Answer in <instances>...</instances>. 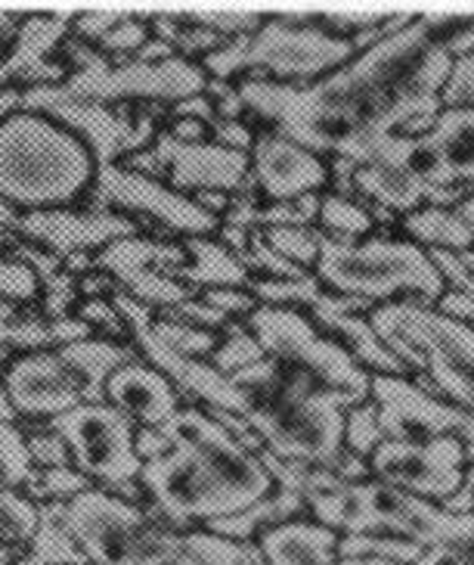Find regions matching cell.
<instances>
[{
  "instance_id": "cell-1",
  "label": "cell",
  "mask_w": 474,
  "mask_h": 565,
  "mask_svg": "<svg viewBox=\"0 0 474 565\" xmlns=\"http://www.w3.org/2000/svg\"><path fill=\"white\" fill-rule=\"evenodd\" d=\"M453 56L416 19L385 34L338 72L313 84L236 82L246 118L273 128L316 156H342L369 137L400 134L409 121H434Z\"/></svg>"
},
{
  "instance_id": "cell-2",
  "label": "cell",
  "mask_w": 474,
  "mask_h": 565,
  "mask_svg": "<svg viewBox=\"0 0 474 565\" xmlns=\"http://www.w3.org/2000/svg\"><path fill=\"white\" fill-rule=\"evenodd\" d=\"M171 450L140 469L152 513L174 532H196L248 510L277 484L261 457L243 448L205 407L186 404L162 426Z\"/></svg>"
},
{
  "instance_id": "cell-3",
  "label": "cell",
  "mask_w": 474,
  "mask_h": 565,
  "mask_svg": "<svg viewBox=\"0 0 474 565\" xmlns=\"http://www.w3.org/2000/svg\"><path fill=\"white\" fill-rule=\"evenodd\" d=\"M246 392V423L267 454L294 463L332 469L344 450V411L351 398L335 395L308 373L270 358L229 376Z\"/></svg>"
},
{
  "instance_id": "cell-4",
  "label": "cell",
  "mask_w": 474,
  "mask_h": 565,
  "mask_svg": "<svg viewBox=\"0 0 474 565\" xmlns=\"http://www.w3.org/2000/svg\"><path fill=\"white\" fill-rule=\"evenodd\" d=\"M94 265L109 274L118 289L149 311H174L205 289L239 286L251 274L217 236H159L133 233L97 252Z\"/></svg>"
},
{
  "instance_id": "cell-5",
  "label": "cell",
  "mask_w": 474,
  "mask_h": 565,
  "mask_svg": "<svg viewBox=\"0 0 474 565\" xmlns=\"http://www.w3.org/2000/svg\"><path fill=\"white\" fill-rule=\"evenodd\" d=\"M97 171L94 152L44 113L0 121V200L22 215L84 205Z\"/></svg>"
},
{
  "instance_id": "cell-6",
  "label": "cell",
  "mask_w": 474,
  "mask_h": 565,
  "mask_svg": "<svg viewBox=\"0 0 474 565\" xmlns=\"http://www.w3.org/2000/svg\"><path fill=\"white\" fill-rule=\"evenodd\" d=\"M137 351L125 342L87 335L60 349L13 354L0 364V383L22 426H41L82 404L106 401V383Z\"/></svg>"
},
{
  "instance_id": "cell-7",
  "label": "cell",
  "mask_w": 474,
  "mask_h": 565,
  "mask_svg": "<svg viewBox=\"0 0 474 565\" xmlns=\"http://www.w3.org/2000/svg\"><path fill=\"white\" fill-rule=\"evenodd\" d=\"M313 277L326 292L351 296L369 305H434L443 296V280L425 249L391 233L363 239H326Z\"/></svg>"
},
{
  "instance_id": "cell-8",
  "label": "cell",
  "mask_w": 474,
  "mask_h": 565,
  "mask_svg": "<svg viewBox=\"0 0 474 565\" xmlns=\"http://www.w3.org/2000/svg\"><path fill=\"white\" fill-rule=\"evenodd\" d=\"M357 56L347 38L323 32L316 25H294L270 13L255 34L224 41L217 51L198 60L208 82H270L313 84L338 72Z\"/></svg>"
},
{
  "instance_id": "cell-9",
  "label": "cell",
  "mask_w": 474,
  "mask_h": 565,
  "mask_svg": "<svg viewBox=\"0 0 474 565\" xmlns=\"http://www.w3.org/2000/svg\"><path fill=\"white\" fill-rule=\"evenodd\" d=\"M60 522L87 565H147L183 544L147 503H131L106 488H87L60 503Z\"/></svg>"
},
{
  "instance_id": "cell-10",
  "label": "cell",
  "mask_w": 474,
  "mask_h": 565,
  "mask_svg": "<svg viewBox=\"0 0 474 565\" xmlns=\"http://www.w3.org/2000/svg\"><path fill=\"white\" fill-rule=\"evenodd\" d=\"M243 323L258 339L263 358L308 373L328 392L351 398V404L369 401L373 376L335 339H328L308 311L258 305Z\"/></svg>"
},
{
  "instance_id": "cell-11",
  "label": "cell",
  "mask_w": 474,
  "mask_h": 565,
  "mask_svg": "<svg viewBox=\"0 0 474 565\" xmlns=\"http://www.w3.org/2000/svg\"><path fill=\"white\" fill-rule=\"evenodd\" d=\"M44 426L63 438L72 466L94 488H106L131 503H147L140 488L143 460L133 448L137 426L112 404H82L68 414L53 416Z\"/></svg>"
},
{
  "instance_id": "cell-12",
  "label": "cell",
  "mask_w": 474,
  "mask_h": 565,
  "mask_svg": "<svg viewBox=\"0 0 474 565\" xmlns=\"http://www.w3.org/2000/svg\"><path fill=\"white\" fill-rule=\"evenodd\" d=\"M208 75L198 63L171 56L164 63H109L99 56L97 63L68 72L66 82L37 87L53 100H87L99 106H131V103H155V106H174V103L205 94Z\"/></svg>"
},
{
  "instance_id": "cell-13",
  "label": "cell",
  "mask_w": 474,
  "mask_h": 565,
  "mask_svg": "<svg viewBox=\"0 0 474 565\" xmlns=\"http://www.w3.org/2000/svg\"><path fill=\"white\" fill-rule=\"evenodd\" d=\"M376 330L403 335L419 351L425 376L443 401L474 414V327L438 315L428 305L397 301L369 311Z\"/></svg>"
},
{
  "instance_id": "cell-14",
  "label": "cell",
  "mask_w": 474,
  "mask_h": 565,
  "mask_svg": "<svg viewBox=\"0 0 474 565\" xmlns=\"http://www.w3.org/2000/svg\"><path fill=\"white\" fill-rule=\"evenodd\" d=\"M84 205L133 217L140 231L159 236H217L220 231V217L205 212L193 196L125 166H99Z\"/></svg>"
},
{
  "instance_id": "cell-15",
  "label": "cell",
  "mask_w": 474,
  "mask_h": 565,
  "mask_svg": "<svg viewBox=\"0 0 474 565\" xmlns=\"http://www.w3.org/2000/svg\"><path fill=\"white\" fill-rule=\"evenodd\" d=\"M22 103L32 113H44L75 134L99 166H118L131 152L147 150L162 131L147 109L131 106H99L87 100H53L37 87H22Z\"/></svg>"
},
{
  "instance_id": "cell-16",
  "label": "cell",
  "mask_w": 474,
  "mask_h": 565,
  "mask_svg": "<svg viewBox=\"0 0 474 565\" xmlns=\"http://www.w3.org/2000/svg\"><path fill=\"white\" fill-rule=\"evenodd\" d=\"M369 401L376 404L385 438L391 441L459 438L465 445L468 466H474V414L428 395L407 376H373Z\"/></svg>"
},
{
  "instance_id": "cell-17",
  "label": "cell",
  "mask_w": 474,
  "mask_h": 565,
  "mask_svg": "<svg viewBox=\"0 0 474 565\" xmlns=\"http://www.w3.org/2000/svg\"><path fill=\"white\" fill-rule=\"evenodd\" d=\"M373 479L391 484L403 494L443 503L465 482V445L459 438H431V441H381L369 457Z\"/></svg>"
},
{
  "instance_id": "cell-18",
  "label": "cell",
  "mask_w": 474,
  "mask_h": 565,
  "mask_svg": "<svg viewBox=\"0 0 474 565\" xmlns=\"http://www.w3.org/2000/svg\"><path fill=\"white\" fill-rule=\"evenodd\" d=\"M133 233H143L133 217L106 212V209H90V205H68V209L22 215L13 236L66 262L72 255H97L109 243L133 236Z\"/></svg>"
},
{
  "instance_id": "cell-19",
  "label": "cell",
  "mask_w": 474,
  "mask_h": 565,
  "mask_svg": "<svg viewBox=\"0 0 474 565\" xmlns=\"http://www.w3.org/2000/svg\"><path fill=\"white\" fill-rule=\"evenodd\" d=\"M248 186L261 202H294L328 190V159L273 128H258L248 152Z\"/></svg>"
},
{
  "instance_id": "cell-20",
  "label": "cell",
  "mask_w": 474,
  "mask_h": 565,
  "mask_svg": "<svg viewBox=\"0 0 474 565\" xmlns=\"http://www.w3.org/2000/svg\"><path fill=\"white\" fill-rule=\"evenodd\" d=\"M149 147L162 162L164 183H171L174 190H181L186 196H196V193L236 196V193H243L248 181L246 152H233L220 143H214V140L181 143L162 128Z\"/></svg>"
},
{
  "instance_id": "cell-21",
  "label": "cell",
  "mask_w": 474,
  "mask_h": 565,
  "mask_svg": "<svg viewBox=\"0 0 474 565\" xmlns=\"http://www.w3.org/2000/svg\"><path fill=\"white\" fill-rule=\"evenodd\" d=\"M106 404L128 416L137 429H162L186 407V398L164 373L133 354L109 376Z\"/></svg>"
},
{
  "instance_id": "cell-22",
  "label": "cell",
  "mask_w": 474,
  "mask_h": 565,
  "mask_svg": "<svg viewBox=\"0 0 474 565\" xmlns=\"http://www.w3.org/2000/svg\"><path fill=\"white\" fill-rule=\"evenodd\" d=\"M308 315H311L313 323H316L328 339H335V342H338V345L369 373V376H407V380H412V373L403 366V361L394 358L391 349L378 339V333L373 330V323H369V317L344 315V311H338V308L332 305L328 292L313 305Z\"/></svg>"
},
{
  "instance_id": "cell-23",
  "label": "cell",
  "mask_w": 474,
  "mask_h": 565,
  "mask_svg": "<svg viewBox=\"0 0 474 565\" xmlns=\"http://www.w3.org/2000/svg\"><path fill=\"white\" fill-rule=\"evenodd\" d=\"M422 140L434 159L431 186L474 190V109H441Z\"/></svg>"
},
{
  "instance_id": "cell-24",
  "label": "cell",
  "mask_w": 474,
  "mask_h": 565,
  "mask_svg": "<svg viewBox=\"0 0 474 565\" xmlns=\"http://www.w3.org/2000/svg\"><path fill=\"white\" fill-rule=\"evenodd\" d=\"M263 565H335L338 563V534L316 525L311 519L286 522L258 541Z\"/></svg>"
},
{
  "instance_id": "cell-25",
  "label": "cell",
  "mask_w": 474,
  "mask_h": 565,
  "mask_svg": "<svg viewBox=\"0 0 474 565\" xmlns=\"http://www.w3.org/2000/svg\"><path fill=\"white\" fill-rule=\"evenodd\" d=\"M298 519H308L304 500L298 498L294 491L273 488L267 498L251 503L243 513L227 515L220 522L205 525V532L220 534V537H229V541H243V544H255L263 532H270L277 525H286V522H298Z\"/></svg>"
},
{
  "instance_id": "cell-26",
  "label": "cell",
  "mask_w": 474,
  "mask_h": 565,
  "mask_svg": "<svg viewBox=\"0 0 474 565\" xmlns=\"http://www.w3.org/2000/svg\"><path fill=\"white\" fill-rule=\"evenodd\" d=\"M0 565H87L60 522V503H41V525L32 541L0 547Z\"/></svg>"
},
{
  "instance_id": "cell-27",
  "label": "cell",
  "mask_w": 474,
  "mask_h": 565,
  "mask_svg": "<svg viewBox=\"0 0 474 565\" xmlns=\"http://www.w3.org/2000/svg\"><path fill=\"white\" fill-rule=\"evenodd\" d=\"M400 236L416 243L425 252H465L474 249V233L465 227V221L456 215V209H441V205H422L416 212L400 217Z\"/></svg>"
},
{
  "instance_id": "cell-28",
  "label": "cell",
  "mask_w": 474,
  "mask_h": 565,
  "mask_svg": "<svg viewBox=\"0 0 474 565\" xmlns=\"http://www.w3.org/2000/svg\"><path fill=\"white\" fill-rule=\"evenodd\" d=\"M316 231L323 233L326 239H363L373 236L376 224L366 212V205L357 196H342L326 190L320 196V212H316Z\"/></svg>"
},
{
  "instance_id": "cell-29",
  "label": "cell",
  "mask_w": 474,
  "mask_h": 565,
  "mask_svg": "<svg viewBox=\"0 0 474 565\" xmlns=\"http://www.w3.org/2000/svg\"><path fill=\"white\" fill-rule=\"evenodd\" d=\"M258 305L267 308H292V311H311L316 301L326 296L323 282L313 274L292 277V280H277V277H251L246 286Z\"/></svg>"
},
{
  "instance_id": "cell-30",
  "label": "cell",
  "mask_w": 474,
  "mask_h": 565,
  "mask_svg": "<svg viewBox=\"0 0 474 565\" xmlns=\"http://www.w3.org/2000/svg\"><path fill=\"white\" fill-rule=\"evenodd\" d=\"M37 469L29 457L22 423H0V491H32Z\"/></svg>"
},
{
  "instance_id": "cell-31",
  "label": "cell",
  "mask_w": 474,
  "mask_h": 565,
  "mask_svg": "<svg viewBox=\"0 0 474 565\" xmlns=\"http://www.w3.org/2000/svg\"><path fill=\"white\" fill-rule=\"evenodd\" d=\"M425 547L407 541V537H391V534H342L338 537V559H388V563L416 565L422 559Z\"/></svg>"
},
{
  "instance_id": "cell-32",
  "label": "cell",
  "mask_w": 474,
  "mask_h": 565,
  "mask_svg": "<svg viewBox=\"0 0 474 565\" xmlns=\"http://www.w3.org/2000/svg\"><path fill=\"white\" fill-rule=\"evenodd\" d=\"M261 236L279 258H286L289 265L301 267L308 274H313V267L320 262V249L326 243V236L316 227H270V231H261Z\"/></svg>"
},
{
  "instance_id": "cell-33",
  "label": "cell",
  "mask_w": 474,
  "mask_h": 565,
  "mask_svg": "<svg viewBox=\"0 0 474 565\" xmlns=\"http://www.w3.org/2000/svg\"><path fill=\"white\" fill-rule=\"evenodd\" d=\"M263 361V349L258 345V339L251 335L243 320H233L227 330L220 333V342H217V349L208 358V364L220 373V376H236L239 370H246V366L258 364Z\"/></svg>"
},
{
  "instance_id": "cell-34",
  "label": "cell",
  "mask_w": 474,
  "mask_h": 565,
  "mask_svg": "<svg viewBox=\"0 0 474 565\" xmlns=\"http://www.w3.org/2000/svg\"><path fill=\"white\" fill-rule=\"evenodd\" d=\"M183 544L193 550L205 565H263V556L261 550H258V544L229 541V537L205 532V529L183 534Z\"/></svg>"
},
{
  "instance_id": "cell-35",
  "label": "cell",
  "mask_w": 474,
  "mask_h": 565,
  "mask_svg": "<svg viewBox=\"0 0 474 565\" xmlns=\"http://www.w3.org/2000/svg\"><path fill=\"white\" fill-rule=\"evenodd\" d=\"M152 38V29H149L147 13H128L115 25L112 32H106L94 44V51L109 60V63H125V60H133L137 53L147 47V41Z\"/></svg>"
},
{
  "instance_id": "cell-36",
  "label": "cell",
  "mask_w": 474,
  "mask_h": 565,
  "mask_svg": "<svg viewBox=\"0 0 474 565\" xmlns=\"http://www.w3.org/2000/svg\"><path fill=\"white\" fill-rule=\"evenodd\" d=\"M381 441H388V438L378 423V411L373 401H363V404H354L344 411V450L369 460Z\"/></svg>"
},
{
  "instance_id": "cell-37",
  "label": "cell",
  "mask_w": 474,
  "mask_h": 565,
  "mask_svg": "<svg viewBox=\"0 0 474 565\" xmlns=\"http://www.w3.org/2000/svg\"><path fill=\"white\" fill-rule=\"evenodd\" d=\"M87 488H94V484L87 482L75 466H60V469H44V472H37L29 498H32L34 503H68V500H75L78 494H84Z\"/></svg>"
},
{
  "instance_id": "cell-38",
  "label": "cell",
  "mask_w": 474,
  "mask_h": 565,
  "mask_svg": "<svg viewBox=\"0 0 474 565\" xmlns=\"http://www.w3.org/2000/svg\"><path fill=\"white\" fill-rule=\"evenodd\" d=\"M0 299L10 305H34L41 299V282L25 265L7 252V239L0 236Z\"/></svg>"
},
{
  "instance_id": "cell-39",
  "label": "cell",
  "mask_w": 474,
  "mask_h": 565,
  "mask_svg": "<svg viewBox=\"0 0 474 565\" xmlns=\"http://www.w3.org/2000/svg\"><path fill=\"white\" fill-rule=\"evenodd\" d=\"M75 317L82 320L84 327L99 339H112V342H128V330H125V320L121 311L112 301V296H97V299H82L75 305Z\"/></svg>"
},
{
  "instance_id": "cell-40",
  "label": "cell",
  "mask_w": 474,
  "mask_h": 565,
  "mask_svg": "<svg viewBox=\"0 0 474 565\" xmlns=\"http://www.w3.org/2000/svg\"><path fill=\"white\" fill-rule=\"evenodd\" d=\"M443 109H474V51L453 56L450 75L441 87Z\"/></svg>"
},
{
  "instance_id": "cell-41",
  "label": "cell",
  "mask_w": 474,
  "mask_h": 565,
  "mask_svg": "<svg viewBox=\"0 0 474 565\" xmlns=\"http://www.w3.org/2000/svg\"><path fill=\"white\" fill-rule=\"evenodd\" d=\"M25 429V445H29V457L37 472L44 469H60V466H72L68 450L63 445V438L56 433H50L47 426H22Z\"/></svg>"
},
{
  "instance_id": "cell-42",
  "label": "cell",
  "mask_w": 474,
  "mask_h": 565,
  "mask_svg": "<svg viewBox=\"0 0 474 565\" xmlns=\"http://www.w3.org/2000/svg\"><path fill=\"white\" fill-rule=\"evenodd\" d=\"M125 17L128 10H78L72 13V38H78L84 44H97L99 38L112 32Z\"/></svg>"
},
{
  "instance_id": "cell-43",
  "label": "cell",
  "mask_w": 474,
  "mask_h": 565,
  "mask_svg": "<svg viewBox=\"0 0 474 565\" xmlns=\"http://www.w3.org/2000/svg\"><path fill=\"white\" fill-rule=\"evenodd\" d=\"M202 299L208 301L212 308H217L220 315H227L229 320H246L255 308H258V301L255 296L248 292V289H239V286H220V289H205L202 292Z\"/></svg>"
},
{
  "instance_id": "cell-44",
  "label": "cell",
  "mask_w": 474,
  "mask_h": 565,
  "mask_svg": "<svg viewBox=\"0 0 474 565\" xmlns=\"http://www.w3.org/2000/svg\"><path fill=\"white\" fill-rule=\"evenodd\" d=\"M416 565H474V529L453 541L428 547Z\"/></svg>"
},
{
  "instance_id": "cell-45",
  "label": "cell",
  "mask_w": 474,
  "mask_h": 565,
  "mask_svg": "<svg viewBox=\"0 0 474 565\" xmlns=\"http://www.w3.org/2000/svg\"><path fill=\"white\" fill-rule=\"evenodd\" d=\"M255 134L258 125H251L248 118H233V121H214L212 125V140L227 147L233 152H251L255 147Z\"/></svg>"
},
{
  "instance_id": "cell-46",
  "label": "cell",
  "mask_w": 474,
  "mask_h": 565,
  "mask_svg": "<svg viewBox=\"0 0 474 565\" xmlns=\"http://www.w3.org/2000/svg\"><path fill=\"white\" fill-rule=\"evenodd\" d=\"M438 315L450 317L456 323H468L474 327V296H465V292H456V289H443V296L434 305H431Z\"/></svg>"
},
{
  "instance_id": "cell-47",
  "label": "cell",
  "mask_w": 474,
  "mask_h": 565,
  "mask_svg": "<svg viewBox=\"0 0 474 565\" xmlns=\"http://www.w3.org/2000/svg\"><path fill=\"white\" fill-rule=\"evenodd\" d=\"M168 118H196V121H205L212 128L214 121H217V109H214V100L208 94H196V97L174 103L168 109Z\"/></svg>"
},
{
  "instance_id": "cell-48",
  "label": "cell",
  "mask_w": 474,
  "mask_h": 565,
  "mask_svg": "<svg viewBox=\"0 0 474 565\" xmlns=\"http://www.w3.org/2000/svg\"><path fill=\"white\" fill-rule=\"evenodd\" d=\"M133 448H137V457L149 463V460H159L171 450V441L164 429H137V438H133Z\"/></svg>"
},
{
  "instance_id": "cell-49",
  "label": "cell",
  "mask_w": 474,
  "mask_h": 565,
  "mask_svg": "<svg viewBox=\"0 0 474 565\" xmlns=\"http://www.w3.org/2000/svg\"><path fill=\"white\" fill-rule=\"evenodd\" d=\"M164 131L171 134L174 140L181 143H202V140H212V128L205 121L196 118H168L164 121Z\"/></svg>"
},
{
  "instance_id": "cell-50",
  "label": "cell",
  "mask_w": 474,
  "mask_h": 565,
  "mask_svg": "<svg viewBox=\"0 0 474 565\" xmlns=\"http://www.w3.org/2000/svg\"><path fill=\"white\" fill-rule=\"evenodd\" d=\"M441 507H443V510H446V513H453V515L474 513V488L468 482H462V484H459L456 494H453V498L443 500Z\"/></svg>"
},
{
  "instance_id": "cell-51",
  "label": "cell",
  "mask_w": 474,
  "mask_h": 565,
  "mask_svg": "<svg viewBox=\"0 0 474 565\" xmlns=\"http://www.w3.org/2000/svg\"><path fill=\"white\" fill-rule=\"evenodd\" d=\"M22 109H25V103H22V87H17V84H3V87H0V121L17 116Z\"/></svg>"
},
{
  "instance_id": "cell-52",
  "label": "cell",
  "mask_w": 474,
  "mask_h": 565,
  "mask_svg": "<svg viewBox=\"0 0 474 565\" xmlns=\"http://www.w3.org/2000/svg\"><path fill=\"white\" fill-rule=\"evenodd\" d=\"M147 565H205L202 559H198L193 550L186 547V544H181L177 550H171V553H164V556H159V559H152V563Z\"/></svg>"
},
{
  "instance_id": "cell-53",
  "label": "cell",
  "mask_w": 474,
  "mask_h": 565,
  "mask_svg": "<svg viewBox=\"0 0 474 565\" xmlns=\"http://www.w3.org/2000/svg\"><path fill=\"white\" fill-rule=\"evenodd\" d=\"M456 215L462 217V221H465V227H468V231L474 233V190H472V193H468V196H465V200L459 202Z\"/></svg>"
},
{
  "instance_id": "cell-54",
  "label": "cell",
  "mask_w": 474,
  "mask_h": 565,
  "mask_svg": "<svg viewBox=\"0 0 474 565\" xmlns=\"http://www.w3.org/2000/svg\"><path fill=\"white\" fill-rule=\"evenodd\" d=\"M0 423H19L17 411H13V404H10L7 392H3V383H0Z\"/></svg>"
},
{
  "instance_id": "cell-55",
  "label": "cell",
  "mask_w": 474,
  "mask_h": 565,
  "mask_svg": "<svg viewBox=\"0 0 474 565\" xmlns=\"http://www.w3.org/2000/svg\"><path fill=\"white\" fill-rule=\"evenodd\" d=\"M335 565H400V563H388V559H366V556H360V559H338Z\"/></svg>"
},
{
  "instance_id": "cell-56",
  "label": "cell",
  "mask_w": 474,
  "mask_h": 565,
  "mask_svg": "<svg viewBox=\"0 0 474 565\" xmlns=\"http://www.w3.org/2000/svg\"><path fill=\"white\" fill-rule=\"evenodd\" d=\"M462 262H465V267H468V270L474 274V249L465 252V255H462Z\"/></svg>"
},
{
  "instance_id": "cell-57",
  "label": "cell",
  "mask_w": 474,
  "mask_h": 565,
  "mask_svg": "<svg viewBox=\"0 0 474 565\" xmlns=\"http://www.w3.org/2000/svg\"><path fill=\"white\" fill-rule=\"evenodd\" d=\"M0 53H3V47H0Z\"/></svg>"
}]
</instances>
